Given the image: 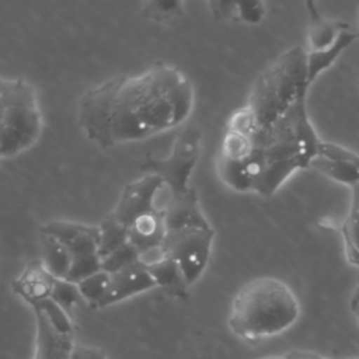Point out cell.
Wrapping results in <instances>:
<instances>
[{
  "mask_svg": "<svg viewBox=\"0 0 359 359\" xmlns=\"http://www.w3.org/2000/svg\"><path fill=\"white\" fill-rule=\"evenodd\" d=\"M201 130L188 125L178 133L167 157L160 158L147 153L140 163V170L143 174L160 177L170 196L184 195L192 189L189 178L201 154Z\"/></svg>",
  "mask_w": 359,
  "mask_h": 359,
  "instance_id": "5b68a950",
  "label": "cell"
},
{
  "mask_svg": "<svg viewBox=\"0 0 359 359\" xmlns=\"http://www.w3.org/2000/svg\"><path fill=\"white\" fill-rule=\"evenodd\" d=\"M264 359H287V358H280V356H271V358H264Z\"/></svg>",
  "mask_w": 359,
  "mask_h": 359,
  "instance_id": "e575fe53",
  "label": "cell"
},
{
  "mask_svg": "<svg viewBox=\"0 0 359 359\" xmlns=\"http://www.w3.org/2000/svg\"><path fill=\"white\" fill-rule=\"evenodd\" d=\"M309 87L306 49L297 45L279 55L258 74L245 104L258 132L282 118Z\"/></svg>",
  "mask_w": 359,
  "mask_h": 359,
  "instance_id": "3957f363",
  "label": "cell"
},
{
  "mask_svg": "<svg viewBox=\"0 0 359 359\" xmlns=\"http://www.w3.org/2000/svg\"><path fill=\"white\" fill-rule=\"evenodd\" d=\"M149 15L157 21L175 17L182 13L181 1H153L147 4Z\"/></svg>",
  "mask_w": 359,
  "mask_h": 359,
  "instance_id": "4316f807",
  "label": "cell"
},
{
  "mask_svg": "<svg viewBox=\"0 0 359 359\" xmlns=\"http://www.w3.org/2000/svg\"><path fill=\"white\" fill-rule=\"evenodd\" d=\"M317 156H324V157L332 158V160H341V161L349 163V164L359 168V154H356L355 151H352L346 147L331 143V142L321 140Z\"/></svg>",
  "mask_w": 359,
  "mask_h": 359,
  "instance_id": "484cf974",
  "label": "cell"
},
{
  "mask_svg": "<svg viewBox=\"0 0 359 359\" xmlns=\"http://www.w3.org/2000/svg\"><path fill=\"white\" fill-rule=\"evenodd\" d=\"M215 240L210 223L184 226L165 230L164 248L180 266L188 286L194 285L205 272Z\"/></svg>",
  "mask_w": 359,
  "mask_h": 359,
  "instance_id": "8992f818",
  "label": "cell"
},
{
  "mask_svg": "<svg viewBox=\"0 0 359 359\" xmlns=\"http://www.w3.org/2000/svg\"><path fill=\"white\" fill-rule=\"evenodd\" d=\"M194 86L175 66L156 63L88 88L77 119L86 137L102 147L132 143L184 123L194 108Z\"/></svg>",
  "mask_w": 359,
  "mask_h": 359,
  "instance_id": "6da1fadb",
  "label": "cell"
},
{
  "mask_svg": "<svg viewBox=\"0 0 359 359\" xmlns=\"http://www.w3.org/2000/svg\"><path fill=\"white\" fill-rule=\"evenodd\" d=\"M135 262H137V250L128 241L107 257L101 258V268L108 273H114Z\"/></svg>",
  "mask_w": 359,
  "mask_h": 359,
  "instance_id": "d4e9b609",
  "label": "cell"
},
{
  "mask_svg": "<svg viewBox=\"0 0 359 359\" xmlns=\"http://www.w3.org/2000/svg\"><path fill=\"white\" fill-rule=\"evenodd\" d=\"M170 194L161 178L153 174H143L140 178L125 185L115 208L108 216L122 224L126 230L140 217L164 210Z\"/></svg>",
  "mask_w": 359,
  "mask_h": 359,
  "instance_id": "52a82bcc",
  "label": "cell"
},
{
  "mask_svg": "<svg viewBox=\"0 0 359 359\" xmlns=\"http://www.w3.org/2000/svg\"><path fill=\"white\" fill-rule=\"evenodd\" d=\"M342 234L345 243V252L348 261L359 265V213L351 209L342 224Z\"/></svg>",
  "mask_w": 359,
  "mask_h": 359,
  "instance_id": "603a6c76",
  "label": "cell"
},
{
  "mask_svg": "<svg viewBox=\"0 0 359 359\" xmlns=\"http://www.w3.org/2000/svg\"><path fill=\"white\" fill-rule=\"evenodd\" d=\"M70 359H107V353L100 348L74 345Z\"/></svg>",
  "mask_w": 359,
  "mask_h": 359,
  "instance_id": "83f0119b",
  "label": "cell"
},
{
  "mask_svg": "<svg viewBox=\"0 0 359 359\" xmlns=\"http://www.w3.org/2000/svg\"><path fill=\"white\" fill-rule=\"evenodd\" d=\"M35 316V351L34 359H70L74 348L73 335L55 330L42 311L32 309Z\"/></svg>",
  "mask_w": 359,
  "mask_h": 359,
  "instance_id": "30bf717a",
  "label": "cell"
},
{
  "mask_svg": "<svg viewBox=\"0 0 359 359\" xmlns=\"http://www.w3.org/2000/svg\"><path fill=\"white\" fill-rule=\"evenodd\" d=\"M39 233L49 234L59 240L70 251L72 259L76 257L98 254V224H86L69 220H50L41 226Z\"/></svg>",
  "mask_w": 359,
  "mask_h": 359,
  "instance_id": "ba28073f",
  "label": "cell"
},
{
  "mask_svg": "<svg viewBox=\"0 0 359 359\" xmlns=\"http://www.w3.org/2000/svg\"><path fill=\"white\" fill-rule=\"evenodd\" d=\"M108 280H109V273L101 269L77 283L81 297L90 304L91 309H98V304L105 294Z\"/></svg>",
  "mask_w": 359,
  "mask_h": 359,
  "instance_id": "44dd1931",
  "label": "cell"
},
{
  "mask_svg": "<svg viewBox=\"0 0 359 359\" xmlns=\"http://www.w3.org/2000/svg\"><path fill=\"white\" fill-rule=\"evenodd\" d=\"M356 303H359V283L356 285V287H355V290H353V294H352V297H351L349 304H356Z\"/></svg>",
  "mask_w": 359,
  "mask_h": 359,
  "instance_id": "f546056e",
  "label": "cell"
},
{
  "mask_svg": "<svg viewBox=\"0 0 359 359\" xmlns=\"http://www.w3.org/2000/svg\"><path fill=\"white\" fill-rule=\"evenodd\" d=\"M210 10L219 20H231L248 25L259 24L266 14V6L259 0L212 1Z\"/></svg>",
  "mask_w": 359,
  "mask_h": 359,
  "instance_id": "9a60e30c",
  "label": "cell"
},
{
  "mask_svg": "<svg viewBox=\"0 0 359 359\" xmlns=\"http://www.w3.org/2000/svg\"><path fill=\"white\" fill-rule=\"evenodd\" d=\"M154 287L156 283L147 268L137 261L114 273H109L108 286L98 304V309L112 306Z\"/></svg>",
  "mask_w": 359,
  "mask_h": 359,
  "instance_id": "9c48e42d",
  "label": "cell"
},
{
  "mask_svg": "<svg viewBox=\"0 0 359 359\" xmlns=\"http://www.w3.org/2000/svg\"><path fill=\"white\" fill-rule=\"evenodd\" d=\"M252 150H254V139L251 136L226 129L219 156L229 160L243 161L252 153Z\"/></svg>",
  "mask_w": 359,
  "mask_h": 359,
  "instance_id": "ffe728a7",
  "label": "cell"
},
{
  "mask_svg": "<svg viewBox=\"0 0 359 359\" xmlns=\"http://www.w3.org/2000/svg\"><path fill=\"white\" fill-rule=\"evenodd\" d=\"M358 199H359V184L352 187V201H358Z\"/></svg>",
  "mask_w": 359,
  "mask_h": 359,
  "instance_id": "4dcf8cb0",
  "label": "cell"
},
{
  "mask_svg": "<svg viewBox=\"0 0 359 359\" xmlns=\"http://www.w3.org/2000/svg\"><path fill=\"white\" fill-rule=\"evenodd\" d=\"M198 359H212V358H209V356H199Z\"/></svg>",
  "mask_w": 359,
  "mask_h": 359,
  "instance_id": "d590c367",
  "label": "cell"
},
{
  "mask_svg": "<svg viewBox=\"0 0 359 359\" xmlns=\"http://www.w3.org/2000/svg\"><path fill=\"white\" fill-rule=\"evenodd\" d=\"M42 130V114L35 88L22 77L7 80L0 93V157L29 149Z\"/></svg>",
  "mask_w": 359,
  "mask_h": 359,
  "instance_id": "277c9868",
  "label": "cell"
},
{
  "mask_svg": "<svg viewBox=\"0 0 359 359\" xmlns=\"http://www.w3.org/2000/svg\"><path fill=\"white\" fill-rule=\"evenodd\" d=\"M55 278L43 268L41 261L29 264L13 282V290L31 307L50 297Z\"/></svg>",
  "mask_w": 359,
  "mask_h": 359,
  "instance_id": "7c38bea8",
  "label": "cell"
},
{
  "mask_svg": "<svg viewBox=\"0 0 359 359\" xmlns=\"http://www.w3.org/2000/svg\"><path fill=\"white\" fill-rule=\"evenodd\" d=\"M349 307H351L353 316L356 317V320L359 321V303H356V304H349Z\"/></svg>",
  "mask_w": 359,
  "mask_h": 359,
  "instance_id": "1f68e13d",
  "label": "cell"
},
{
  "mask_svg": "<svg viewBox=\"0 0 359 359\" xmlns=\"http://www.w3.org/2000/svg\"><path fill=\"white\" fill-rule=\"evenodd\" d=\"M149 273L151 275L156 287L161 289L165 294L180 299L188 300V283L178 266V264L171 258L165 257L157 264L147 266Z\"/></svg>",
  "mask_w": 359,
  "mask_h": 359,
  "instance_id": "5bb4252c",
  "label": "cell"
},
{
  "mask_svg": "<svg viewBox=\"0 0 359 359\" xmlns=\"http://www.w3.org/2000/svg\"><path fill=\"white\" fill-rule=\"evenodd\" d=\"M41 264L55 279H66L72 264L70 251L55 237L39 233Z\"/></svg>",
  "mask_w": 359,
  "mask_h": 359,
  "instance_id": "e0dca14e",
  "label": "cell"
},
{
  "mask_svg": "<svg viewBox=\"0 0 359 359\" xmlns=\"http://www.w3.org/2000/svg\"><path fill=\"white\" fill-rule=\"evenodd\" d=\"M287 359H323L317 355H310V353H294V355H289Z\"/></svg>",
  "mask_w": 359,
  "mask_h": 359,
  "instance_id": "f1b7e54d",
  "label": "cell"
},
{
  "mask_svg": "<svg viewBox=\"0 0 359 359\" xmlns=\"http://www.w3.org/2000/svg\"><path fill=\"white\" fill-rule=\"evenodd\" d=\"M309 168H314L316 171L321 172L323 175L334 180L339 184L348 185L351 188L355 187L356 184H359V168L349 163L341 161V160H332V158H327L324 156H316L310 161Z\"/></svg>",
  "mask_w": 359,
  "mask_h": 359,
  "instance_id": "ac0fdd59",
  "label": "cell"
},
{
  "mask_svg": "<svg viewBox=\"0 0 359 359\" xmlns=\"http://www.w3.org/2000/svg\"><path fill=\"white\" fill-rule=\"evenodd\" d=\"M302 168H309V165L300 157H287L269 161L257 180L252 192H257L265 198L272 196L292 174Z\"/></svg>",
  "mask_w": 359,
  "mask_h": 359,
  "instance_id": "4fadbf2b",
  "label": "cell"
},
{
  "mask_svg": "<svg viewBox=\"0 0 359 359\" xmlns=\"http://www.w3.org/2000/svg\"><path fill=\"white\" fill-rule=\"evenodd\" d=\"M351 209H353V210H356L359 213V199L358 201H352V208Z\"/></svg>",
  "mask_w": 359,
  "mask_h": 359,
  "instance_id": "d6a6232c",
  "label": "cell"
},
{
  "mask_svg": "<svg viewBox=\"0 0 359 359\" xmlns=\"http://www.w3.org/2000/svg\"><path fill=\"white\" fill-rule=\"evenodd\" d=\"M31 309H36L43 313V316L49 320V323L55 327L56 331L65 335H73V324H72V317L62 309L59 307L50 297L39 302L38 304L32 306Z\"/></svg>",
  "mask_w": 359,
  "mask_h": 359,
  "instance_id": "7402d4cb",
  "label": "cell"
},
{
  "mask_svg": "<svg viewBox=\"0 0 359 359\" xmlns=\"http://www.w3.org/2000/svg\"><path fill=\"white\" fill-rule=\"evenodd\" d=\"M100 230V258L107 257L125 243H128V230L114 220L111 216H107L101 223H98Z\"/></svg>",
  "mask_w": 359,
  "mask_h": 359,
  "instance_id": "d6986e66",
  "label": "cell"
},
{
  "mask_svg": "<svg viewBox=\"0 0 359 359\" xmlns=\"http://www.w3.org/2000/svg\"><path fill=\"white\" fill-rule=\"evenodd\" d=\"M299 314V300L283 280L259 276L244 283L236 293L229 327L237 337L257 341L286 331Z\"/></svg>",
  "mask_w": 359,
  "mask_h": 359,
  "instance_id": "7a4b0ae2",
  "label": "cell"
},
{
  "mask_svg": "<svg viewBox=\"0 0 359 359\" xmlns=\"http://www.w3.org/2000/svg\"><path fill=\"white\" fill-rule=\"evenodd\" d=\"M356 39H359V31H353L352 28L345 29L339 38L335 41V43L321 52H313L309 53L307 50V84L311 86V83L328 67L332 66V63L338 59V56L349 48Z\"/></svg>",
  "mask_w": 359,
  "mask_h": 359,
  "instance_id": "2e32d148",
  "label": "cell"
},
{
  "mask_svg": "<svg viewBox=\"0 0 359 359\" xmlns=\"http://www.w3.org/2000/svg\"><path fill=\"white\" fill-rule=\"evenodd\" d=\"M50 299L72 317V309L81 299V294L76 283H72L66 279H55Z\"/></svg>",
  "mask_w": 359,
  "mask_h": 359,
  "instance_id": "cb8c5ba5",
  "label": "cell"
},
{
  "mask_svg": "<svg viewBox=\"0 0 359 359\" xmlns=\"http://www.w3.org/2000/svg\"><path fill=\"white\" fill-rule=\"evenodd\" d=\"M309 13V24H307V52H321L331 48L339 35L351 28V25L345 21L324 17L316 7L314 1L304 3Z\"/></svg>",
  "mask_w": 359,
  "mask_h": 359,
  "instance_id": "8fae6325",
  "label": "cell"
},
{
  "mask_svg": "<svg viewBox=\"0 0 359 359\" xmlns=\"http://www.w3.org/2000/svg\"><path fill=\"white\" fill-rule=\"evenodd\" d=\"M6 84H7V79H1V77H0V93L3 91V88L6 87Z\"/></svg>",
  "mask_w": 359,
  "mask_h": 359,
  "instance_id": "836d02e7",
  "label": "cell"
}]
</instances>
